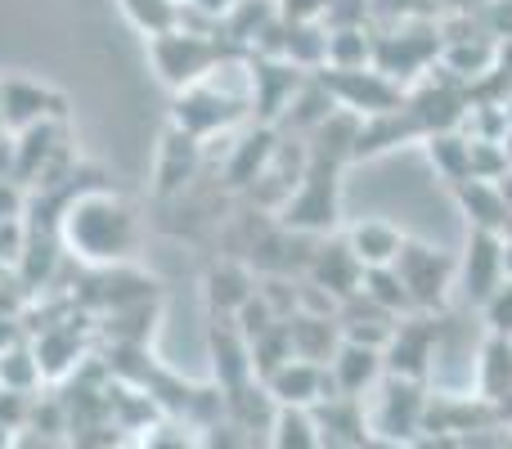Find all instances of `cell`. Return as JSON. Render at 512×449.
Returning <instances> with one entry per match:
<instances>
[{"instance_id":"obj_10","label":"cell","mask_w":512,"mask_h":449,"mask_svg":"<svg viewBox=\"0 0 512 449\" xmlns=\"http://www.w3.org/2000/svg\"><path fill=\"white\" fill-rule=\"evenodd\" d=\"M63 117H68V99L59 90L41 86V81H27V77L0 81V131L5 135L32 131L41 122H63Z\"/></svg>"},{"instance_id":"obj_24","label":"cell","mask_w":512,"mask_h":449,"mask_svg":"<svg viewBox=\"0 0 512 449\" xmlns=\"http://www.w3.org/2000/svg\"><path fill=\"white\" fill-rule=\"evenodd\" d=\"M36 364H41V378H68L81 364V337H77V319H59V324H45L41 337L32 342Z\"/></svg>"},{"instance_id":"obj_8","label":"cell","mask_w":512,"mask_h":449,"mask_svg":"<svg viewBox=\"0 0 512 449\" xmlns=\"http://www.w3.org/2000/svg\"><path fill=\"white\" fill-rule=\"evenodd\" d=\"M436 355H441V328L432 324V315H405V319H396L387 346H382L387 378H405V382H423Z\"/></svg>"},{"instance_id":"obj_16","label":"cell","mask_w":512,"mask_h":449,"mask_svg":"<svg viewBox=\"0 0 512 449\" xmlns=\"http://www.w3.org/2000/svg\"><path fill=\"white\" fill-rule=\"evenodd\" d=\"M265 396L274 400L279 409H319L328 405L333 396V382H328V369L319 364H306V360H288L261 382Z\"/></svg>"},{"instance_id":"obj_17","label":"cell","mask_w":512,"mask_h":449,"mask_svg":"<svg viewBox=\"0 0 512 449\" xmlns=\"http://www.w3.org/2000/svg\"><path fill=\"white\" fill-rule=\"evenodd\" d=\"M283 135L274 131V126H261V122H248L239 131V140L230 144V153H225L221 162V180L230 189H252L256 180H261V171L270 167L274 149H279Z\"/></svg>"},{"instance_id":"obj_26","label":"cell","mask_w":512,"mask_h":449,"mask_svg":"<svg viewBox=\"0 0 512 449\" xmlns=\"http://www.w3.org/2000/svg\"><path fill=\"white\" fill-rule=\"evenodd\" d=\"M400 135H418V126L409 122L405 108H396V113H382V117H364L360 135H355V153H351V158H378V153L396 149Z\"/></svg>"},{"instance_id":"obj_44","label":"cell","mask_w":512,"mask_h":449,"mask_svg":"<svg viewBox=\"0 0 512 449\" xmlns=\"http://www.w3.org/2000/svg\"><path fill=\"white\" fill-rule=\"evenodd\" d=\"M180 5H185V0H180Z\"/></svg>"},{"instance_id":"obj_7","label":"cell","mask_w":512,"mask_h":449,"mask_svg":"<svg viewBox=\"0 0 512 449\" xmlns=\"http://www.w3.org/2000/svg\"><path fill=\"white\" fill-rule=\"evenodd\" d=\"M324 81V90L333 95V104L351 117H382V113H396L405 108V86L391 77H382L378 68H355V72H315Z\"/></svg>"},{"instance_id":"obj_13","label":"cell","mask_w":512,"mask_h":449,"mask_svg":"<svg viewBox=\"0 0 512 449\" xmlns=\"http://www.w3.org/2000/svg\"><path fill=\"white\" fill-rule=\"evenodd\" d=\"M301 279L315 283L319 292H328V297L342 306L346 297H355L364 283V265L351 256V247H346V238H315V252H310L306 270H301Z\"/></svg>"},{"instance_id":"obj_11","label":"cell","mask_w":512,"mask_h":449,"mask_svg":"<svg viewBox=\"0 0 512 449\" xmlns=\"http://www.w3.org/2000/svg\"><path fill=\"white\" fill-rule=\"evenodd\" d=\"M306 86V72H297L283 59H248V99H252V122L279 126L288 113L292 95Z\"/></svg>"},{"instance_id":"obj_30","label":"cell","mask_w":512,"mask_h":449,"mask_svg":"<svg viewBox=\"0 0 512 449\" xmlns=\"http://www.w3.org/2000/svg\"><path fill=\"white\" fill-rule=\"evenodd\" d=\"M270 449H324L310 409H279L270 423Z\"/></svg>"},{"instance_id":"obj_43","label":"cell","mask_w":512,"mask_h":449,"mask_svg":"<svg viewBox=\"0 0 512 449\" xmlns=\"http://www.w3.org/2000/svg\"><path fill=\"white\" fill-rule=\"evenodd\" d=\"M504 117H508V131H512V95L504 99Z\"/></svg>"},{"instance_id":"obj_6","label":"cell","mask_w":512,"mask_h":449,"mask_svg":"<svg viewBox=\"0 0 512 449\" xmlns=\"http://www.w3.org/2000/svg\"><path fill=\"white\" fill-rule=\"evenodd\" d=\"M364 405V423H369V436L378 441H414L427 423V391L423 382H405V378H382L369 396L360 400Z\"/></svg>"},{"instance_id":"obj_28","label":"cell","mask_w":512,"mask_h":449,"mask_svg":"<svg viewBox=\"0 0 512 449\" xmlns=\"http://www.w3.org/2000/svg\"><path fill=\"white\" fill-rule=\"evenodd\" d=\"M41 382L45 378H41V364H36L32 342H14L9 351H0V391H5V396L27 400V391H36Z\"/></svg>"},{"instance_id":"obj_21","label":"cell","mask_w":512,"mask_h":449,"mask_svg":"<svg viewBox=\"0 0 512 449\" xmlns=\"http://www.w3.org/2000/svg\"><path fill=\"white\" fill-rule=\"evenodd\" d=\"M450 194H454V203H459L468 229H481V234H508L512 229V212H508L495 180H463Z\"/></svg>"},{"instance_id":"obj_14","label":"cell","mask_w":512,"mask_h":449,"mask_svg":"<svg viewBox=\"0 0 512 449\" xmlns=\"http://www.w3.org/2000/svg\"><path fill=\"white\" fill-rule=\"evenodd\" d=\"M207 351H212V378H216V391L225 400L248 391L256 382V369H252V346L248 337L234 328V319H212V333H207Z\"/></svg>"},{"instance_id":"obj_35","label":"cell","mask_w":512,"mask_h":449,"mask_svg":"<svg viewBox=\"0 0 512 449\" xmlns=\"http://www.w3.org/2000/svg\"><path fill=\"white\" fill-rule=\"evenodd\" d=\"M373 18V0H328L324 9V27L342 32V27H369Z\"/></svg>"},{"instance_id":"obj_3","label":"cell","mask_w":512,"mask_h":449,"mask_svg":"<svg viewBox=\"0 0 512 449\" xmlns=\"http://www.w3.org/2000/svg\"><path fill=\"white\" fill-rule=\"evenodd\" d=\"M225 59H234V50L221 41V32H212V27L180 23L176 32L153 36L149 41L153 72H158L162 86L176 90V95L189 86H198V81H207Z\"/></svg>"},{"instance_id":"obj_5","label":"cell","mask_w":512,"mask_h":449,"mask_svg":"<svg viewBox=\"0 0 512 449\" xmlns=\"http://www.w3.org/2000/svg\"><path fill=\"white\" fill-rule=\"evenodd\" d=\"M391 270L405 283L414 315H436V310L450 306V297H454V256L450 252L423 243V238H405Z\"/></svg>"},{"instance_id":"obj_19","label":"cell","mask_w":512,"mask_h":449,"mask_svg":"<svg viewBox=\"0 0 512 449\" xmlns=\"http://www.w3.org/2000/svg\"><path fill=\"white\" fill-rule=\"evenodd\" d=\"M256 297V274L248 261L239 256H225V261H212L203 274V301L212 319H234L243 306Z\"/></svg>"},{"instance_id":"obj_38","label":"cell","mask_w":512,"mask_h":449,"mask_svg":"<svg viewBox=\"0 0 512 449\" xmlns=\"http://www.w3.org/2000/svg\"><path fill=\"white\" fill-rule=\"evenodd\" d=\"M239 5H243V0H185V14L203 18L207 27H221Z\"/></svg>"},{"instance_id":"obj_31","label":"cell","mask_w":512,"mask_h":449,"mask_svg":"<svg viewBox=\"0 0 512 449\" xmlns=\"http://www.w3.org/2000/svg\"><path fill=\"white\" fill-rule=\"evenodd\" d=\"M360 297L364 301H373L378 310H387L391 319H405V315H414V306H409V292H405V283H400V274L391 270H364V283H360Z\"/></svg>"},{"instance_id":"obj_25","label":"cell","mask_w":512,"mask_h":449,"mask_svg":"<svg viewBox=\"0 0 512 449\" xmlns=\"http://www.w3.org/2000/svg\"><path fill=\"white\" fill-rule=\"evenodd\" d=\"M423 149H427V162L432 171L445 180V185H463L472 180V144L463 131H436V135H423Z\"/></svg>"},{"instance_id":"obj_20","label":"cell","mask_w":512,"mask_h":449,"mask_svg":"<svg viewBox=\"0 0 512 449\" xmlns=\"http://www.w3.org/2000/svg\"><path fill=\"white\" fill-rule=\"evenodd\" d=\"M472 391L486 409H495L512 391V337H481L477 360H472Z\"/></svg>"},{"instance_id":"obj_40","label":"cell","mask_w":512,"mask_h":449,"mask_svg":"<svg viewBox=\"0 0 512 449\" xmlns=\"http://www.w3.org/2000/svg\"><path fill=\"white\" fill-rule=\"evenodd\" d=\"M490 414H495V418H499V423H508V427H512V391H508V396H504V400H499V405H495V409H490Z\"/></svg>"},{"instance_id":"obj_2","label":"cell","mask_w":512,"mask_h":449,"mask_svg":"<svg viewBox=\"0 0 512 449\" xmlns=\"http://www.w3.org/2000/svg\"><path fill=\"white\" fill-rule=\"evenodd\" d=\"M243 117H252L248 59H225L207 81L180 90L176 108H171V126L185 131V135H194L198 144L216 140V135H230Z\"/></svg>"},{"instance_id":"obj_18","label":"cell","mask_w":512,"mask_h":449,"mask_svg":"<svg viewBox=\"0 0 512 449\" xmlns=\"http://www.w3.org/2000/svg\"><path fill=\"white\" fill-rule=\"evenodd\" d=\"M382 378H387V364H382L378 346H360V342H346V337H342L333 364H328L333 396L337 400H364Z\"/></svg>"},{"instance_id":"obj_36","label":"cell","mask_w":512,"mask_h":449,"mask_svg":"<svg viewBox=\"0 0 512 449\" xmlns=\"http://www.w3.org/2000/svg\"><path fill=\"white\" fill-rule=\"evenodd\" d=\"M144 449H203V436L189 432V427L180 432V427H171V423H158L144 436Z\"/></svg>"},{"instance_id":"obj_27","label":"cell","mask_w":512,"mask_h":449,"mask_svg":"<svg viewBox=\"0 0 512 449\" xmlns=\"http://www.w3.org/2000/svg\"><path fill=\"white\" fill-rule=\"evenodd\" d=\"M117 9H122L126 23H131L144 41L167 36L185 23V5H180V0H117Z\"/></svg>"},{"instance_id":"obj_42","label":"cell","mask_w":512,"mask_h":449,"mask_svg":"<svg viewBox=\"0 0 512 449\" xmlns=\"http://www.w3.org/2000/svg\"><path fill=\"white\" fill-rule=\"evenodd\" d=\"M504 158H508V171H512V131L504 135Z\"/></svg>"},{"instance_id":"obj_23","label":"cell","mask_w":512,"mask_h":449,"mask_svg":"<svg viewBox=\"0 0 512 449\" xmlns=\"http://www.w3.org/2000/svg\"><path fill=\"white\" fill-rule=\"evenodd\" d=\"M288 337H292V360L328 369L337 346H342V324H337V315H292Z\"/></svg>"},{"instance_id":"obj_34","label":"cell","mask_w":512,"mask_h":449,"mask_svg":"<svg viewBox=\"0 0 512 449\" xmlns=\"http://www.w3.org/2000/svg\"><path fill=\"white\" fill-rule=\"evenodd\" d=\"M481 319H486L490 337H512V279H504L481 306Z\"/></svg>"},{"instance_id":"obj_1","label":"cell","mask_w":512,"mask_h":449,"mask_svg":"<svg viewBox=\"0 0 512 449\" xmlns=\"http://www.w3.org/2000/svg\"><path fill=\"white\" fill-rule=\"evenodd\" d=\"M54 229H59L63 256H72L86 270H122L140 243V216L108 185H77L72 194H63Z\"/></svg>"},{"instance_id":"obj_4","label":"cell","mask_w":512,"mask_h":449,"mask_svg":"<svg viewBox=\"0 0 512 449\" xmlns=\"http://www.w3.org/2000/svg\"><path fill=\"white\" fill-rule=\"evenodd\" d=\"M342 167L328 158H310L301 185L292 189V198L279 207V229L301 238H328L337 229V216H342Z\"/></svg>"},{"instance_id":"obj_33","label":"cell","mask_w":512,"mask_h":449,"mask_svg":"<svg viewBox=\"0 0 512 449\" xmlns=\"http://www.w3.org/2000/svg\"><path fill=\"white\" fill-rule=\"evenodd\" d=\"M27 238H32V229H27L23 216H0V270H18Z\"/></svg>"},{"instance_id":"obj_37","label":"cell","mask_w":512,"mask_h":449,"mask_svg":"<svg viewBox=\"0 0 512 449\" xmlns=\"http://www.w3.org/2000/svg\"><path fill=\"white\" fill-rule=\"evenodd\" d=\"M279 23H324L328 0H274Z\"/></svg>"},{"instance_id":"obj_22","label":"cell","mask_w":512,"mask_h":449,"mask_svg":"<svg viewBox=\"0 0 512 449\" xmlns=\"http://www.w3.org/2000/svg\"><path fill=\"white\" fill-rule=\"evenodd\" d=\"M346 247H351V256L364 265V270H387V265H396L400 247H405V229H396L391 221H378V216H369V221H355L346 229Z\"/></svg>"},{"instance_id":"obj_29","label":"cell","mask_w":512,"mask_h":449,"mask_svg":"<svg viewBox=\"0 0 512 449\" xmlns=\"http://www.w3.org/2000/svg\"><path fill=\"white\" fill-rule=\"evenodd\" d=\"M333 72H355V68H373V27H342L328 32V63Z\"/></svg>"},{"instance_id":"obj_12","label":"cell","mask_w":512,"mask_h":449,"mask_svg":"<svg viewBox=\"0 0 512 449\" xmlns=\"http://www.w3.org/2000/svg\"><path fill=\"white\" fill-rule=\"evenodd\" d=\"M436 54H441V36H432V27H391L373 36V68L391 81L423 72Z\"/></svg>"},{"instance_id":"obj_39","label":"cell","mask_w":512,"mask_h":449,"mask_svg":"<svg viewBox=\"0 0 512 449\" xmlns=\"http://www.w3.org/2000/svg\"><path fill=\"white\" fill-rule=\"evenodd\" d=\"M499 247H504V279H512V229L499 234Z\"/></svg>"},{"instance_id":"obj_41","label":"cell","mask_w":512,"mask_h":449,"mask_svg":"<svg viewBox=\"0 0 512 449\" xmlns=\"http://www.w3.org/2000/svg\"><path fill=\"white\" fill-rule=\"evenodd\" d=\"M499 194H504V203H508V212H512V171L499 180Z\"/></svg>"},{"instance_id":"obj_9","label":"cell","mask_w":512,"mask_h":449,"mask_svg":"<svg viewBox=\"0 0 512 449\" xmlns=\"http://www.w3.org/2000/svg\"><path fill=\"white\" fill-rule=\"evenodd\" d=\"M499 283H504V247H499V234L468 229V238H463V256L454 261V292H459L468 306L481 310Z\"/></svg>"},{"instance_id":"obj_32","label":"cell","mask_w":512,"mask_h":449,"mask_svg":"<svg viewBox=\"0 0 512 449\" xmlns=\"http://www.w3.org/2000/svg\"><path fill=\"white\" fill-rule=\"evenodd\" d=\"M441 59L454 77L468 81V77H481V72L495 68V45H450Z\"/></svg>"},{"instance_id":"obj_15","label":"cell","mask_w":512,"mask_h":449,"mask_svg":"<svg viewBox=\"0 0 512 449\" xmlns=\"http://www.w3.org/2000/svg\"><path fill=\"white\" fill-rule=\"evenodd\" d=\"M203 171V144L194 135L167 126L158 153H153V194L158 198H185V189L198 180Z\"/></svg>"}]
</instances>
